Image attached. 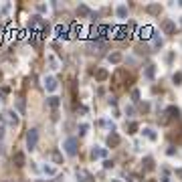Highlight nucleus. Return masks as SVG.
I'll return each instance as SVG.
<instances>
[{
    "instance_id": "nucleus-1",
    "label": "nucleus",
    "mask_w": 182,
    "mask_h": 182,
    "mask_svg": "<svg viewBox=\"0 0 182 182\" xmlns=\"http://www.w3.org/2000/svg\"><path fill=\"white\" fill-rule=\"evenodd\" d=\"M37 142H38V129H29L26 132V148L29 150H34L37 148Z\"/></svg>"
},
{
    "instance_id": "nucleus-2",
    "label": "nucleus",
    "mask_w": 182,
    "mask_h": 182,
    "mask_svg": "<svg viewBox=\"0 0 182 182\" xmlns=\"http://www.w3.org/2000/svg\"><path fill=\"white\" fill-rule=\"evenodd\" d=\"M63 148H65V152H67L69 156H75L77 154V140L75 138H67L65 144H63Z\"/></svg>"
},
{
    "instance_id": "nucleus-3",
    "label": "nucleus",
    "mask_w": 182,
    "mask_h": 182,
    "mask_svg": "<svg viewBox=\"0 0 182 182\" xmlns=\"http://www.w3.org/2000/svg\"><path fill=\"white\" fill-rule=\"evenodd\" d=\"M113 37L117 38V41H121V38H125V37H129V29L128 26H117V29H113Z\"/></svg>"
},
{
    "instance_id": "nucleus-4",
    "label": "nucleus",
    "mask_w": 182,
    "mask_h": 182,
    "mask_svg": "<svg viewBox=\"0 0 182 182\" xmlns=\"http://www.w3.org/2000/svg\"><path fill=\"white\" fill-rule=\"evenodd\" d=\"M45 87H47V91H55L57 89V79L55 77H45Z\"/></svg>"
},
{
    "instance_id": "nucleus-5",
    "label": "nucleus",
    "mask_w": 182,
    "mask_h": 182,
    "mask_svg": "<svg viewBox=\"0 0 182 182\" xmlns=\"http://www.w3.org/2000/svg\"><path fill=\"white\" fill-rule=\"evenodd\" d=\"M105 156H107L105 148H93L91 150V158H105Z\"/></svg>"
},
{
    "instance_id": "nucleus-6",
    "label": "nucleus",
    "mask_w": 182,
    "mask_h": 182,
    "mask_svg": "<svg viewBox=\"0 0 182 182\" xmlns=\"http://www.w3.org/2000/svg\"><path fill=\"white\" fill-rule=\"evenodd\" d=\"M6 120H8L10 125H18V115H16V111H6Z\"/></svg>"
},
{
    "instance_id": "nucleus-7",
    "label": "nucleus",
    "mask_w": 182,
    "mask_h": 182,
    "mask_svg": "<svg viewBox=\"0 0 182 182\" xmlns=\"http://www.w3.org/2000/svg\"><path fill=\"white\" fill-rule=\"evenodd\" d=\"M120 144V136L117 134H113V132H111L109 136H107V146H109V148H115V146Z\"/></svg>"
},
{
    "instance_id": "nucleus-8",
    "label": "nucleus",
    "mask_w": 182,
    "mask_h": 182,
    "mask_svg": "<svg viewBox=\"0 0 182 182\" xmlns=\"http://www.w3.org/2000/svg\"><path fill=\"white\" fill-rule=\"evenodd\" d=\"M152 33H154V29H152V26H148V24L140 29V37H142V38H150V37H152Z\"/></svg>"
},
{
    "instance_id": "nucleus-9",
    "label": "nucleus",
    "mask_w": 182,
    "mask_h": 182,
    "mask_svg": "<svg viewBox=\"0 0 182 182\" xmlns=\"http://www.w3.org/2000/svg\"><path fill=\"white\" fill-rule=\"evenodd\" d=\"M12 162H14V166H24V154L16 152L14 156H12Z\"/></svg>"
},
{
    "instance_id": "nucleus-10",
    "label": "nucleus",
    "mask_w": 182,
    "mask_h": 182,
    "mask_svg": "<svg viewBox=\"0 0 182 182\" xmlns=\"http://www.w3.org/2000/svg\"><path fill=\"white\" fill-rule=\"evenodd\" d=\"M77 178H81V182H91V174L85 170H77Z\"/></svg>"
},
{
    "instance_id": "nucleus-11",
    "label": "nucleus",
    "mask_w": 182,
    "mask_h": 182,
    "mask_svg": "<svg viewBox=\"0 0 182 182\" xmlns=\"http://www.w3.org/2000/svg\"><path fill=\"white\" fill-rule=\"evenodd\" d=\"M162 26H164V30H166V34H172L174 33V22H172V20H164Z\"/></svg>"
},
{
    "instance_id": "nucleus-12",
    "label": "nucleus",
    "mask_w": 182,
    "mask_h": 182,
    "mask_svg": "<svg viewBox=\"0 0 182 182\" xmlns=\"http://www.w3.org/2000/svg\"><path fill=\"white\" fill-rule=\"evenodd\" d=\"M107 77H109V75H107V71H105V69H99V71L95 73V79H97V81H105Z\"/></svg>"
},
{
    "instance_id": "nucleus-13",
    "label": "nucleus",
    "mask_w": 182,
    "mask_h": 182,
    "mask_svg": "<svg viewBox=\"0 0 182 182\" xmlns=\"http://www.w3.org/2000/svg\"><path fill=\"white\" fill-rule=\"evenodd\" d=\"M77 12H79L81 16H97V14H93V12H91L87 6H79V10H77Z\"/></svg>"
},
{
    "instance_id": "nucleus-14",
    "label": "nucleus",
    "mask_w": 182,
    "mask_h": 182,
    "mask_svg": "<svg viewBox=\"0 0 182 182\" xmlns=\"http://www.w3.org/2000/svg\"><path fill=\"white\" fill-rule=\"evenodd\" d=\"M117 16H120V18H125V16H128V6L125 4L117 6Z\"/></svg>"
},
{
    "instance_id": "nucleus-15",
    "label": "nucleus",
    "mask_w": 182,
    "mask_h": 182,
    "mask_svg": "<svg viewBox=\"0 0 182 182\" xmlns=\"http://www.w3.org/2000/svg\"><path fill=\"white\" fill-rule=\"evenodd\" d=\"M154 73H156V65H148V69H146V77H148V79H154Z\"/></svg>"
},
{
    "instance_id": "nucleus-16",
    "label": "nucleus",
    "mask_w": 182,
    "mask_h": 182,
    "mask_svg": "<svg viewBox=\"0 0 182 182\" xmlns=\"http://www.w3.org/2000/svg\"><path fill=\"white\" fill-rule=\"evenodd\" d=\"M121 59H124V57H121V53H111L109 55V63H120Z\"/></svg>"
},
{
    "instance_id": "nucleus-17",
    "label": "nucleus",
    "mask_w": 182,
    "mask_h": 182,
    "mask_svg": "<svg viewBox=\"0 0 182 182\" xmlns=\"http://www.w3.org/2000/svg\"><path fill=\"white\" fill-rule=\"evenodd\" d=\"M47 61H49V65H51V69H59V65H57V59H55L53 55H49V57H47Z\"/></svg>"
},
{
    "instance_id": "nucleus-18",
    "label": "nucleus",
    "mask_w": 182,
    "mask_h": 182,
    "mask_svg": "<svg viewBox=\"0 0 182 182\" xmlns=\"http://www.w3.org/2000/svg\"><path fill=\"white\" fill-rule=\"evenodd\" d=\"M148 12H150V14H158V12H160V6L158 4H150L148 6Z\"/></svg>"
},
{
    "instance_id": "nucleus-19",
    "label": "nucleus",
    "mask_w": 182,
    "mask_h": 182,
    "mask_svg": "<svg viewBox=\"0 0 182 182\" xmlns=\"http://www.w3.org/2000/svg\"><path fill=\"white\" fill-rule=\"evenodd\" d=\"M144 164H146V166H144L146 170H154V160H152V158H146Z\"/></svg>"
},
{
    "instance_id": "nucleus-20",
    "label": "nucleus",
    "mask_w": 182,
    "mask_h": 182,
    "mask_svg": "<svg viewBox=\"0 0 182 182\" xmlns=\"http://www.w3.org/2000/svg\"><path fill=\"white\" fill-rule=\"evenodd\" d=\"M128 129H129L128 134H136V129H138V124H136V121H129V124H128Z\"/></svg>"
},
{
    "instance_id": "nucleus-21",
    "label": "nucleus",
    "mask_w": 182,
    "mask_h": 182,
    "mask_svg": "<svg viewBox=\"0 0 182 182\" xmlns=\"http://www.w3.org/2000/svg\"><path fill=\"white\" fill-rule=\"evenodd\" d=\"M45 174H49V176H55V174H57V170H55L53 166H45Z\"/></svg>"
},
{
    "instance_id": "nucleus-22",
    "label": "nucleus",
    "mask_w": 182,
    "mask_h": 182,
    "mask_svg": "<svg viewBox=\"0 0 182 182\" xmlns=\"http://www.w3.org/2000/svg\"><path fill=\"white\" fill-rule=\"evenodd\" d=\"M144 134H146V136H148V138H150V140H156V134H154V129H150V128H146V129H144Z\"/></svg>"
},
{
    "instance_id": "nucleus-23",
    "label": "nucleus",
    "mask_w": 182,
    "mask_h": 182,
    "mask_svg": "<svg viewBox=\"0 0 182 182\" xmlns=\"http://www.w3.org/2000/svg\"><path fill=\"white\" fill-rule=\"evenodd\" d=\"M49 105H51V107H57L59 105V97H49Z\"/></svg>"
},
{
    "instance_id": "nucleus-24",
    "label": "nucleus",
    "mask_w": 182,
    "mask_h": 182,
    "mask_svg": "<svg viewBox=\"0 0 182 182\" xmlns=\"http://www.w3.org/2000/svg\"><path fill=\"white\" fill-rule=\"evenodd\" d=\"M168 113L172 115V117H178V113H180V111H178V107H168Z\"/></svg>"
},
{
    "instance_id": "nucleus-25",
    "label": "nucleus",
    "mask_w": 182,
    "mask_h": 182,
    "mask_svg": "<svg viewBox=\"0 0 182 182\" xmlns=\"http://www.w3.org/2000/svg\"><path fill=\"white\" fill-rule=\"evenodd\" d=\"M172 79H174V83H176V85H180V83H182V73H174Z\"/></svg>"
},
{
    "instance_id": "nucleus-26",
    "label": "nucleus",
    "mask_w": 182,
    "mask_h": 182,
    "mask_svg": "<svg viewBox=\"0 0 182 182\" xmlns=\"http://www.w3.org/2000/svg\"><path fill=\"white\" fill-rule=\"evenodd\" d=\"M53 160H55V162H57V164H61V162H63V158H61V154H59L57 150H55V152H53Z\"/></svg>"
},
{
    "instance_id": "nucleus-27",
    "label": "nucleus",
    "mask_w": 182,
    "mask_h": 182,
    "mask_svg": "<svg viewBox=\"0 0 182 182\" xmlns=\"http://www.w3.org/2000/svg\"><path fill=\"white\" fill-rule=\"evenodd\" d=\"M162 182H170V174H168V170H162Z\"/></svg>"
},
{
    "instance_id": "nucleus-28",
    "label": "nucleus",
    "mask_w": 182,
    "mask_h": 182,
    "mask_svg": "<svg viewBox=\"0 0 182 182\" xmlns=\"http://www.w3.org/2000/svg\"><path fill=\"white\" fill-rule=\"evenodd\" d=\"M154 47H162V38L160 37H154Z\"/></svg>"
},
{
    "instance_id": "nucleus-29",
    "label": "nucleus",
    "mask_w": 182,
    "mask_h": 182,
    "mask_svg": "<svg viewBox=\"0 0 182 182\" xmlns=\"http://www.w3.org/2000/svg\"><path fill=\"white\" fill-rule=\"evenodd\" d=\"M79 129H81V132H79V134H85L87 129H89V125H87V124H81V125H79Z\"/></svg>"
},
{
    "instance_id": "nucleus-30",
    "label": "nucleus",
    "mask_w": 182,
    "mask_h": 182,
    "mask_svg": "<svg viewBox=\"0 0 182 182\" xmlns=\"http://www.w3.org/2000/svg\"><path fill=\"white\" fill-rule=\"evenodd\" d=\"M129 182H140V176L138 174H132V176H129Z\"/></svg>"
},
{
    "instance_id": "nucleus-31",
    "label": "nucleus",
    "mask_w": 182,
    "mask_h": 182,
    "mask_svg": "<svg viewBox=\"0 0 182 182\" xmlns=\"http://www.w3.org/2000/svg\"><path fill=\"white\" fill-rule=\"evenodd\" d=\"M132 97H134V99H136V101H138V99H140V93H138V89H134V91H132Z\"/></svg>"
},
{
    "instance_id": "nucleus-32",
    "label": "nucleus",
    "mask_w": 182,
    "mask_h": 182,
    "mask_svg": "<svg viewBox=\"0 0 182 182\" xmlns=\"http://www.w3.org/2000/svg\"><path fill=\"white\" fill-rule=\"evenodd\" d=\"M8 93V87H0V95H6Z\"/></svg>"
},
{
    "instance_id": "nucleus-33",
    "label": "nucleus",
    "mask_w": 182,
    "mask_h": 182,
    "mask_svg": "<svg viewBox=\"0 0 182 182\" xmlns=\"http://www.w3.org/2000/svg\"><path fill=\"white\" fill-rule=\"evenodd\" d=\"M4 138V125H0V140Z\"/></svg>"
},
{
    "instance_id": "nucleus-34",
    "label": "nucleus",
    "mask_w": 182,
    "mask_h": 182,
    "mask_svg": "<svg viewBox=\"0 0 182 182\" xmlns=\"http://www.w3.org/2000/svg\"><path fill=\"white\" fill-rule=\"evenodd\" d=\"M111 182H121V180H111Z\"/></svg>"
},
{
    "instance_id": "nucleus-35",
    "label": "nucleus",
    "mask_w": 182,
    "mask_h": 182,
    "mask_svg": "<svg viewBox=\"0 0 182 182\" xmlns=\"http://www.w3.org/2000/svg\"><path fill=\"white\" fill-rule=\"evenodd\" d=\"M148 182H158V180H148Z\"/></svg>"
}]
</instances>
